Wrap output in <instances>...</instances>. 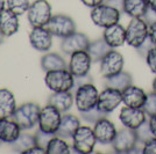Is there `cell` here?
I'll use <instances>...</instances> for the list:
<instances>
[{"label": "cell", "instance_id": "6da1fadb", "mask_svg": "<svg viewBox=\"0 0 156 154\" xmlns=\"http://www.w3.org/2000/svg\"><path fill=\"white\" fill-rule=\"evenodd\" d=\"M44 82L52 92H68L75 87V77L68 69L46 72Z\"/></svg>", "mask_w": 156, "mask_h": 154}, {"label": "cell", "instance_id": "7a4b0ae2", "mask_svg": "<svg viewBox=\"0 0 156 154\" xmlns=\"http://www.w3.org/2000/svg\"><path fill=\"white\" fill-rule=\"evenodd\" d=\"M41 108L37 103L26 102L19 105L13 115V119L18 123L21 130H30L39 124Z\"/></svg>", "mask_w": 156, "mask_h": 154}, {"label": "cell", "instance_id": "3957f363", "mask_svg": "<svg viewBox=\"0 0 156 154\" xmlns=\"http://www.w3.org/2000/svg\"><path fill=\"white\" fill-rule=\"evenodd\" d=\"M121 11L115 7L107 5V4H101L97 7L91 8V16L92 22L98 27L101 28H107V27L115 25L120 20Z\"/></svg>", "mask_w": 156, "mask_h": 154}, {"label": "cell", "instance_id": "277c9868", "mask_svg": "<svg viewBox=\"0 0 156 154\" xmlns=\"http://www.w3.org/2000/svg\"><path fill=\"white\" fill-rule=\"evenodd\" d=\"M27 18L32 27H46L52 18L51 5L47 0H35L28 8Z\"/></svg>", "mask_w": 156, "mask_h": 154}, {"label": "cell", "instance_id": "5b68a950", "mask_svg": "<svg viewBox=\"0 0 156 154\" xmlns=\"http://www.w3.org/2000/svg\"><path fill=\"white\" fill-rule=\"evenodd\" d=\"M97 138L93 129L86 125H80L72 136V146L75 152L80 154L92 153L97 144Z\"/></svg>", "mask_w": 156, "mask_h": 154}, {"label": "cell", "instance_id": "8992f818", "mask_svg": "<svg viewBox=\"0 0 156 154\" xmlns=\"http://www.w3.org/2000/svg\"><path fill=\"white\" fill-rule=\"evenodd\" d=\"M98 99H99V92L92 82H86L76 88L75 104L79 112L86 111L96 107L98 103Z\"/></svg>", "mask_w": 156, "mask_h": 154}, {"label": "cell", "instance_id": "52a82bcc", "mask_svg": "<svg viewBox=\"0 0 156 154\" xmlns=\"http://www.w3.org/2000/svg\"><path fill=\"white\" fill-rule=\"evenodd\" d=\"M149 36V25L142 18H132L126 28V43L137 48Z\"/></svg>", "mask_w": 156, "mask_h": 154}, {"label": "cell", "instance_id": "ba28073f", "mask_svg": "<svg viewBox=\"0 0 156 154\" xmlns=\"http://www.w3.org/2000/svg\"><path fill=\"white\" fill-rule=\"evenodd\" d=\"M62 112L58 109H56L51 104H47L43 108H41L39 118V129L48 132L56 135L57 130L59 128V124L62 121Z\"/></svg>", "mask_w": 156, "mask_h": 154}, {"label": "cell", "instance_id": "9c48e42d", "mask_svg": "<svg viewBox=\"0 0 156 154\" xmlns=\"http://www.w3.org/2000/svg\"><path fill=\"white\" fill-rule=\"evenodd\" d=\"M46 27L52 34V36H56L59 38H64L76 32V23L73 19L65 14L52 15V18Z\"/></svg>", "mask_w": 156, "mask_h": 154}, {"label": "cell", "instance_id": "30bf717a", "mask_svg": "<svg viewBox=\"0 0 156 154\" xmlns=\"http://www.w3.org/2000/svg\"><path fill=\"white\" fill-rule=\"evenodd\" d=\"M137 142L139 141L135 130L124 126V129L118 130L111 145L117 153H130V151L136 146Z\"/></svg>", "mask_w": 156, "mask_h": 154}, {"label": "cell", "instance_id": "8fae6325", "mask_svg": "<svg viewBox=\"0 0 156 154\" xmlns=\"http://www.w3.org/2000/svg\"><path fill=\"white\" fill-rule=\"evenodd\" d=\"M124 56L117 50L111 49L100 60V74L104 78H110L124 70Z\"/></svg>", "mask_w": 156, "mask_h": 154}, {"label": "cell", "instance_id": "7c38bea8", "mask_svg": "<svg viewBox=\"0 0 156 154\" xmlns=\"http://www.w3.org/2000/svg\"><path fill=\"white\" fill-rule=\"evenodd\" d=\"M89 45H90V39L87 37V35H85L84 32H75L71 35L62 38L59 48L63 53L71 56L75 52L87 50Z\"/></svg>", "mask_w": 156, "mask_h": 154}, {"label": "cell", "instance_id": "4fadbf2b", "mask_svg": "<svg viewBox=\"0 0 156 154\" xmlns=\"http://www.w3.org/2000/svg\"><path fill=\"white\" fill-rule=\"evenodd\" d=\"M92 63L93 62L86 50L75 52L70 56L68 70L71 72L75 78L85 77V75H89Z\"/></svg>", "mask_w": 156, "mask_h": 154}, {"label": "cell", "instance_id": "5bb4252c", "mask_svg": "<svg viewBox=\"0 0 156 154\" xmlns=\"http://www.w3.org/2000/svg\"><path fill=\"white\" fill-rule=\"evenodd\" d=\"M122 102V93L115 88L106 87L99 93L97 107L106 114H111Z\"/></svg>", "mask_w": 156, "mask_h": 154}, {"label": "cell", "instance_id": "9a60e30c", "mask_svg": "<svg viewBox=\"0 0 156 154\" xmlns=\"http://www.w3.org/2000/svg\"><path fill=\"white\" fill-rule=\"evenodd\" d=\"M29 42L35 50L48 52L52 45V34L47 27H33L29 34Z\"/></svg>", "mask_w": 156, "mask_h": 154}, {"label": "cell", "instance_id": "2e32d148", "mask_svg": "<svg viewBox=\"0 0 156 154\" xmlns=\"http://www.w3.org/2000/svg\"><path fill=\"white\" fill-rule=\"evenodd\" d=\"M119 119L122 123L124 126L135 130L139 125H141L144 121H147V114L143 108L125 105L124 108L120 110Z\"/></svg>", "mask_w": 156, "mask_h": 154}, {"label": "cell", "instance_id": "e0dca14e", "mask_svg": "<svg viewBox=\"0 0 156 154\" xmlns=\"http://www.w3.org/2000/svg\"><path fill=\"white\" fill-rule=\"evenodd\" d=\"M93 132H94L97 141L99 144L108 145V144H112L118 130L114 125V123L111 122L110 119H107L105 117V118H101L98 122L94 123Z\"/></svg>", "mask_w": 156, "mask_h": 154}, {"label": "cell", "instance_id": "ac0fdd59", "mask_svg": "<svg viewBox=\"0 0 156 154\" xmlns=\"http://www.w3.org/2000/svg\"><path fill=\"white\" fill-rule=\"evenodd\" d=\"M121 93H122V102L125 103V105L135 107V108H143L148 96V94L142 88L134 86L133 84Z\"/></svg>", "mask_w": 156, "mask_h": 154}, {"label": "cell", "instance_id": "d6986e66", "mask_svg": "<svg viewBox=\"0 0 156 154\" xmlns=\"http://www.w3.org/2000/svg\"><path fill=\"white\" fill-rule=\"evenodd\" d=\"M19 30V15L11 11L9 8H5L0 12V32L5 37H9Z\"/></svg>", "mask_w": 156, "mask_h": 154}, {"label": "cell", "instance_id": "ffe728a7", "mask_svg": "<svg viewBox=\"0 0 156 154\" xmlns=\"http://www.w3.org/2000/svg\"><path fill=\"white\" fill-rule=\"evenodd\" d=\"M103 38L112 49L120 48L126 43V28L121 26L119 22L115 25L105 28Z\"/></svg>", "mask_w": 156, "mask_h": 154}, {"label": "cell", "instance_id": "44dd1931", "mask_svg": "<svg viewBox=\"0 0 156 154\" xmlns=\"http://www.w3.org/2000/svg\"><path fill=\"white\" fill-rule=\"evenodd\" d=\"M21 135V128L14 119L0 118V142L13 144Z\"/></svg>", "mask_w": 156, "mask_h": 154}, {"label": "cell", "instance_id": "7402d4cb", "mask_svg": "<svg viewBox=\"0 0 156 154\" xmlns=\"http://www.w3.org/2000/svg\"><path fill=\"white\" fill-rule=\"evenodd\" d=\"M75 102V95L71 90L68 92H52V94L48 97V104L54 105L62 114L71 109Z\"/></svg>", "mask_w": 156, "mask_h": 154}, {"label": "cell", "instance_id": "603a6c76", "mask_svg": "<svg viewBox=\"0 0 156 154\" xmlns=\"http://www.w3.org/2000/svg\"><path fill=\"white\" fill-rule=\"evenodd\" d=\"M80 126V119L76 115L72 114H65L62 116V121L59 124V128L55 136H58L61 138H72L77 129Z\"/></svg>", "mask_w": 156, "mask_h": 154}, {"label": "cell", "instance_id": "cb8c5ba5", "mask_svg": "<svg viewBox=\"0 0 156 154\" xmlns=\"http://www.w3.org/2000/svg\"><path fill=\"white\" fill-rule=\"evenodd\" d=\"M16 108V101L13 93L7 88H0V118L13 117Z\"/></svg>", "mask_w": 156, "mask_h": 154}, {"label": "cell", "instance_id": "d4e9b609", "mask_svg": "<svg viewBox=\"0 0 156 154\" xmlns=\"http://www.w3.org/2000/svg\"><path fill=\"white\" fill-rule=\"evenodd\" d=\"M132 84H133L132 74L129 72H126L124 70L110 78H105V86L106 87L115 88V89L120 90V92L126 89Z\"/></svg>", "mask_w": 156, "mask_h": 154}, {"label": "cell", "instance_id": "484cf974", "mask_svg": "<svg viewBox=\"0 0 156 154\" xmlns=\"http://www.w3.org/2000/svg\"><path fill=\"white\" fill-rule=\"evenodd\" d=\"M122 12L130 18H142L149 6L148 0H122Z\"/></svg>", "mask_w": 156, "mask_h": 154}, {"label": "cell", "instance_id": "4316f807", "mask_svg": "<svg viewBox=\"0 0 156 154\" xmlns=\"http://www.w3.org/2000/svg\"><path fill=\"white\" fill-rule=\"evenodd\" d=\"M41 69L44 72L66 69V63H65L64 58L59 56L58 53L47 52L46 55L41 58Z\"/></svg>", "mask_w": 156, "mask_h": 154}, {"label": "cell", "instance_id": "83f0119b", "mask_svg": "<svg viewBox=\"0 0 156 154\" xmlns=\"http://www.w3.org/2000/svg\"><path fill=\"white\" fill-rule=\"evenodd\" d=\"M111 49L112 48L101 37V38L94 39V41L90 42V45H89L86 51L89 52L93 63H100V60L105 57V55L110 51Z\"/></svg>", "mask_w": 156, "mask_h": 154}, {"label": "cell", "instance_id": "f1b7e54d", "mask_svg": "<svg viewBox=\"0 0 156 154\" xmlns=\"http://www.w3.org/2000/svg\"><path fill=\"white\" fill-rule=\"evenodd\" d=\"M47 153L48 154H69L70 146L64 140V138H61L58 136H54L49 140L47 145Z\"/></svg>", "mask_w": 156, "mask_h": 154}, {"label": "cell", "instance_id": "f546056e", "mask_svg": "<svg viewBox=\"0 0 156 154\" xmlns=\"http://www.w3.org/2000/svg\"><path fill=\"white\" fill-rule=\"evenodd\" d=\"M34 145H36L34 135L21 133L19 136V138L12 144V148H13L14 152H16V153H25L27 149L33 147Z\"/></svg>", "mask_w": 156, "mask_h": 154}, {"label": "cell", "instance_id": "4dcf8cb0", "mask_svg": "<svg viewBox=\"0 0 156 154\" xmlns=\"http://www.w3.org/2000/svg\"><path fill=\"white\" fill-rule=\"evenodd\" d=\"M135 133H136L137 137V141L141 142V144L148 142L149 140L155 138V136L153 133V130L150 128L149 121H144L141 125H139L135 129Z\"/></svg>", "mask_w": 156, "mask_h": 154}, {"label": "cell", "instance_id": "1f68e13d", "mask_svg": "<svg viewBox=\"0 0 156 154\" xmlns=\"http://www.w3.org/2000/svg\"><path fill=\"white\" fill-rule=\"evenodd\" d=\"M107 115H108V114L101 111L97 105L91 108V109L86 110V111H80V117H82V119H84L85 122L90 123V124H94V123L98 122L99 119L107 117Z\"/></svg>", "mask_w": 156, "mask_h": 154}, {"label": "cell", "instance_id": "d6a6232c", "mask_svg": "<svg viewBox=\"0 0 156 154\" xmlns=\"http://www.w3.org/2000/svg\"><path fill=\"white\" fill-rule=\"evenodd\" d=\"M7 8L13 11L18 15H22L28 12V8L30 6L29 0H6Z\"/></svg>", "mask_w": 156, "mask_h": 154}, {"label": "cell", "instance_id": "836d02e7", "mask_svg": "<svg viewBox=\"0 0 156 154\" xmlns=\"http://www.w3.org/2000/svg\"><path fill=\"white\" fill-rule=\"evenodd\" d=\"M143 109L146 111L147 116L156 115V93L151 92L147 96V101L143 105Z\"/></svg>", "mask_w": 156, "mask_h": 154}, {"label": "cell", "instance_id": "e575fe53", "mask_svg": "<svg viewBox=\"0 0 156 154\" xmlns=\"http://www.w3.org/2000/svg\"><path fill=\"white\" fill-rule=\"evenodd\" d=\"M55 135H52V133H48V132H44V131H42V130H37L36 132H35V142H36V145H39L41 147H44L47 148V145H48V142L49 140L51 139L52 137Z\"/></svg>", "mask_w": 156, "mask_h": 154}, {"label": "cell", "instance_id": "d590c367", "mask_svg": "<svg viewBox=\"0 0 156 154\" xmlns=\"http://www.w3.org/2000/svg\"><path fill=\"white\" fill-rule=\"evenodd\" d=\"M153 48H155V44H154V42L151 41V38L148 36L142 44L139 45L137 48H135V50H136V52L141 56V57L146 58V56L148 55V52H149Z\"/></svg>", "mask_w": 156, "mask_h": 154}, {"label": "cell", "instance_id": "8d00e7d4", "mask_svg": "<svg viewBox=\"0 0 156 154\" xmlns=\"http://www.w3.org/2000/svg\"><path fill=\"white\" fill-rule=\"evenodd\" d=\"M144 59H146V63H147L148 67L150 69V71L156 74V46L153 48V49L148 52V55L146 56Z\"/></svg>", "mask_w": 156, "mask_h": 154}, {"label": "cell", "instance_id": "74e56055", "mask_svg": "<svg viewBox=\"0 0 156 154\" xmlns=\"http://www.w3.org/2000/svg\"><path fill=\"white\" fill-rule=\"evenodd\" d=\"M142 153L144 154H156V138L144 142L142 146Z\"/></svg>", "mask_w": 156, "mask_h": 154}, {"label": "cell", "instance_id": "f35d334b", "mask_svg": "<svg viewBox=\"0 0 156 154\" xmlns=\"http://www.w3.org/2000/svg\"><path fill=\"white\" fill-rule=\"evenodd\" d=\"M142 19L148 23V25H153L156 22V11H154L151 7L148 6L146 13L143 14Z\"/></svg>", "mask_w": 156, "mask_h": 154}, {"label": "cell", "instance_id": "ab89813d", "mask_svg": "<svg viewBox=\"0 0 156 154\" xmlns=\"http://www.w3.org/2000/svg\"><path fill=\"white\" fill-rule=\"evenodd\" d=\"M46 153H47V149L44 147H41L39 145H34L33 147L27 149L23 154H46Z\"/></svg>", "mask_w": 156, "mask_h": 154}, {"label": "cell", "instance_id": "60d3db41", "mask_svg": "<svg viewBox=\"0 0 156 154\" xmlns=\"http://www.w3.org/2000/svg\"><path fill=\"white\" fill-rule=\"evenodd\" d=\"M80 1L86 7H90V8H93V7H97L101 4H104V0H80Z\"/></svg>", "mask_w": 156, "mask_h": 154}, {"label": "cell", "instance_id": "b9f144b4", "mask_svg": "<svg viewBox=\"0 0 156 154\" xmlns=\"http://www.w3.org/2000/svg\"><path fill=\"white\" fill-rule=\"evenodd\" d=\"M104 4L111 5V6L115 7L118 9L122 11V4H124V1L122 0H104Z\"/></svg>", "mask_w": 156, "mask_h": 154}, {"label": "cell", "instance_id": "7bdbcfd3", "mask_svg": "<svg viewBox=\"0 0 156 154\" xmlns=\"http://www.w3.org/2000/svg\"><path fill=\"white\" fill-rule=\"evenodd\" d=\"M149 37L156 46V22L153 25H149Z\"/></svg>", "mask_w": 156, "mask_h": 154}, {"label": "cell", "instance_id": "ee69618b", "mask_svg": "<svg viewBox=\"0 0 156 154\" xmlns=\"http://www.w3.org/2000/svg\"><path fill=\"white\" fill-rule=\"evenodd\" d=\"M149 124L151 130H153V133H154L156 138V115L149 116Z\"/></svg>", "mask_w": 156, "mask_h": 154}, {"label": "cell", "instance_id": "f6af8a7d", "mask_svg": "<svg viewBox=\"0 0 156 154\" xmlns=\"http://www.w3.org/2000/svg\"><path fill=\"white\" fill-rule=\"evenodd\" d=\"M148 2H149V7L156 11V0H148Z\"/></svg>", "mask_w": 156, "mask_h": 154}, {"label": "cell", "instance_id": "bcb514c9", "mask_svg": "<svg viewBox=\"0 0 156 154\" xmlns=\"http://www.w3.org/2000/svg\"><path fill=\"white\" fill-rule=\"evenodd\" d=\"M5 5H6V0H0V12L4 11V9L6 8Z\"/></svg>", "mask_w": 156, "mask_h": 154}, {"label": "cell", "instance_id": "7dc6e473", "mask_svg": "<svg viewBox=\"0 0 156 154\" xmlns=\"http://www.w3.org/2000/svg\"><path fill=\"white\" fill-rule=\"evenodd\" d=\"M4 38H5V36L2 35V32H0V45L4 43Z\"/></svg>", "mask_w": 156, "mask_h": 154}, {"label": "cell", "instance_id": "c3c4849f", "mask_svg": "<svg viewBox=\"0 0 156 154\" xmlns=\"http://www.w3.org/2000/svg\"><path fill=\"white\" fill-rule=\"evenodd\" d=\"M153 92H155L156 93V78L153 80Z\"/></svg>", "mask_w": 156, "mask_h": 154}]
</instances>
